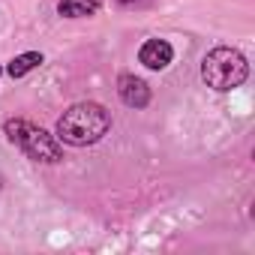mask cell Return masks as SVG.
Instances as JSON below:
<instances>
[{
  "label": "cell",
  "instance_id": "52a82bcc",
  "mask_svg": "<svg viewBox=\"0 0 255 255\" xmlns=\"http://www.w3.org/2000/svg\"><path fill=\"white\" fill-rule=\"evenodd\" d=\"M42 54L39 51H24V54H18V57H12L9 63H6V72L12 75V78H24L27 72H33L36 66H42Z\"/></svg>",
  "mask_w": 255,
  "mask_h": 255
},
{
  "label": "cell",
  "instance_id": "277c9868",
  "mask_svg": "<svg viewBox=\"0 0 255 255\" xmlns=\"http://www.w3.org/2000/svg\"><path fill=\"white\" fill-rule=\"evenodd\" d=\"M117 96L123 105H129V108H147L150 105V87L144 78L132 75V72H123L117 75Z\"/></svg>",
  "mask_w": 255,
  "mask_h": 255
},
{
  "label": "cell",
  "instance_id": "7a4b0ae2",
  "mask_svg": "<svg viewBox=\"0 0 255 255\" xmlns=\"http://www.w3.org/2000/svg\"><path fill=\"white\" fill-rule=\"evenodd\" d=\"M3 132H6V138L15 144V147H21L33 162H60L63 159V144L57 141V135H51V132H45L42 126H36L33 120H27V117H9L6 123H3Z\"/></svg>",
  "mask_w": 255,
  "mask_h": 255
},
{
  "label": "cell",
  "instance_id": "5b68a950",
  "mask_svg": "<svg viewBox=\"0 0 255 255\" xmlns=\"http://www.w3.org/2000/svg\"><path fill=\"white\" fill-rule=\"evenodd\" d=\"M138 60L147 66V69H165L171 60H174V48H171V42H165V39H147L144 45H141V51H138Z\"/></svg>",
  "mask_w": 255,
  "mask_h": 255
},
{
  "label": "cell",
  "instance_id": "6da1fadb",
  "mask_svg": "<svg viewBox=\"0 0 255 255\" xmlns=\"http://www.w3.org/2000/svg\"><path fill=\"white\" fill-rule=\"evenodd\" d=\"M111 129V111L99 102H75L57 120V141L69 147H90Z\"/></svg>",
  "mask_w": 255,
  "mask_h": 255
},
{
  "label": "cell",
  "instance_id": "3957f363",
  "mask_svg": "<svg viewBox=\"0 0 255 255\" xmlns=\"http://www.w3.org/2000/svg\"><path fill=\"white\" fill-rule=\"evenodd\" d=\"M246 75H249V63H246V57L237 48L216 45L201 60V78H204V84L213 87V90H219V93L240 87L246 81Z\"/></svg>",
  "mask_w": 255,
  "mask_h": 255
},
{
  "label": "cell",
  "instance_id": "9c48e42d",
  "mask_svg": "<svg viewBox=\"0 0 255 255\" xmlns=\"http://www.w3.org/2000/svg\"><path fill=\"white\" fill-rule=\"evenodd\" d=\"M0 75H3V69H0Z\"/></svg>",
  "mask_w": 255,
  "mask_h": 255
},
{
  "label": "cell",
  "instance_id": "ba28073f",
  "mask_svg": "<svg viewBox=\"0 0 255 255\" xmlns=\"http://www.w3.org/2000/svg\"><path fill=\"white\" fill-rule=\"evenodd\" d=\"M117 3H123V6H132V3H138V0H117Z\"/></svg>",
  "mask_w": 255,
  "mask_h": 255
},
{
  "label": "cell",
  "instance_id": "8992f818",
  "mask_svg": "<svg viewBox=\"0 0 255 255\" xmlns=\"http://www.w3.org/2000/svg\"><path fill=\"white\" fill-rule=\"evenodd\" d=\"M102 6V0H60V15L63 18H87V15H96Z\"/></svg>",
  "mask_w": 255,
  "mask_h": 255
}]
</instances>
